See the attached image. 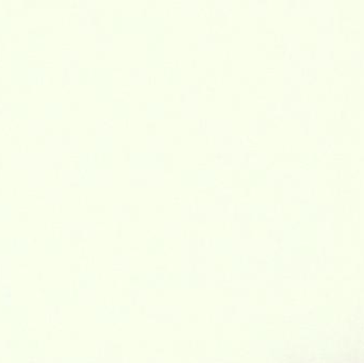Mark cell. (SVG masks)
Returning <instances> with one entry per match:
<instances>
[]
</instances>
